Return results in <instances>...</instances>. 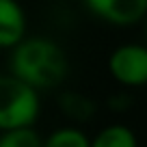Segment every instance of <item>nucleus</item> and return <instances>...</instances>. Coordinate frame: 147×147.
Masks as SVG:
<instances>
[{
	"label": "nucleus",
	"mask_w": 147,
	"mask_h": 147,
	"mask_svg": "<svg viewBox=\"0 0 147 147\" xmlns=\"http://www.w3.org/2000/svg\"><path fill=\"white\" fill-rule=\"evenodd\" d=\"M11 50V76L35 91L59 87L67 76V56L52 39L24 37Z\"/></svg>",
	"instance_id": "nucleus-1"
},
{
	"label": "nucleus",
	"mask_w": 147,
	"mask_h": 147,
	"mask_svg": "<svg viewBox=\"0 0 147 147\" xmlns=\"http://www.w3.org/2000/svg\"><path fill=\"white\" fill-rule=\"evenodd\" d=\"M39 117V95L15 76H0V132L32 128Z\"/></svg>",
	"instance_id": "nucleus-2"
},
{
	"label": "nucleus",
	"mask_w": 147,
	"mask_h": 147,
	"mask_svg": "<svg viewBox=\"0 0 147 147\" xmlns=\"http://www.w3.org/2000/svg\"><path fill=\"white\" fill-rule=\"evenodd\" d=\"M108 71L123 87L147 84V46L130 43L117 48L108 59Z\"/></svg>",
	"instance_id": "nucleus-3"
},
{
	"label": "nucleus",
	"mask_w": 147,
	"mask_h": 147,
	"mask_svg": "<svg viewBox=\"0 0 147 147\" xmlns=\"http://www.w3.org/2000/svg\"><path fill=\"white\" fill-rule=\"evenodd\" d=\"M87 9L115 26H130L147 18V0H84Z\"/></svg>",
	"instance_id": "nucleus-4"
},
{
	"label": "nucleus",
	"mask_w": 147,
	"mask_h": 147,
	"mask_svg": "<svg viewBox=\"0 0 147 147\" xmlns=\"http://www.w3.org/2000/svg\"><path fill=\"white\" fill-rule=\"evenodd\" d=\"M26 37V15L18 0H0V48H15Z\"/></svg>",
	"instance_id": "nucleus-5"
},
{
	"label": "nucleus",
	"mask_w": 147,
	"mask_h": 147,
	"mask_svg": "<svg viewBox=\"0 0 147 147\" xmlns=\"http://www.w3.org/2000/svg\"><path fill=\"white\" fill-rule=\"evenodd\" d=\"M89 147H136V136L130 128L115 123L104 128L93 141H89Z\"/></svg>",
	"instance_id": "nucleus-6"
},
{
	"label": "nucleus",
	"mask_w": 147,
	"mask_h": 147,
	"mask_svg": "<svg viewBox=\"0 0 147 147\" xmlns=\"http://www.w3.org/2000/svg\"><path fill=\"white\" fill-rule=\"evenodd\" d=\"M41 147H89V138L76 128H61L52 132Z\"/></svg>",
	"instance_id": "nucleus-7"
},
{
	"label": "nucleus",
	"mask_w": 147,
	"mask_h": 147,
	"mask_svg": "<svg viewBox=\"0 0 147 147\" xmlns=\"http://www.w3.org/2000/svg\"><path fill=\"white\" fill-rule=\"evenodd\" d=\"M43 141L32 128L7 130L0 134V147H41Z\"/></svg>",
	"instance_id": "nucleus-8"
},
{
	"label": "nucleus",
	"mask_w": 147,
	"mask_h": 147,
	"mask_svg": "<svg viewBox=\"0 0 147 147\" xmlns=\"http://www.w3.org/2000/svg\"><path fill=\"white\" fill-rule=\"evenodd\" d=\"M61 106H63V110L67 113L71 119H89V117L93 115V102L89 100V97L80 95V93H65L63 97H61Z\"/></svg>",
	"instance_id": "nucleus-9"
},
{
	"label": "nucleus",
	"mask_w": 147,
	"mask_h": 147,
	"mask_svg": "<svg viewBox=\"0 0 147 147\" xmlns=\"http://www.w3.org/2000/svg\"><path fill=\"white\" fill-rule=\"evenodd\" d=\"M145 35H147V18H145Z\"/></svg>",
	"instance_id": "nucleus-10"
}]
</instances>
